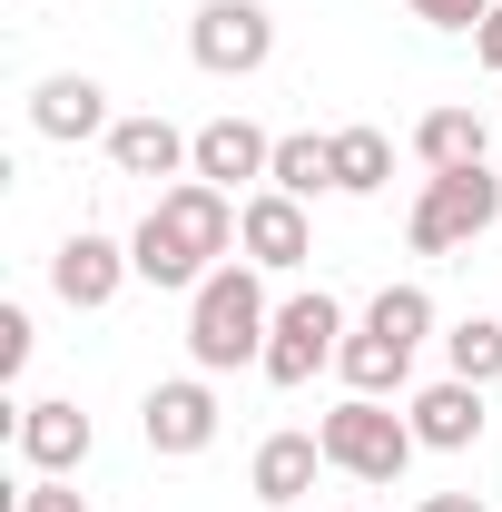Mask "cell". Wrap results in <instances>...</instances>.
<instances>
[{
  "instance_id": "1",
  "label": "cell",
  "mask_w": 502,
  "mask_h": 512,
  "mask_svg": "<svg viewBox=\"0 0 502 512\" xmlns=\"http://www.w3.org/2000/svg\"><path fill=\"white\" fill-rule=\"evenodd\" d=\"M266 325H276L266 276H256L247 256H227V266L188 296V355H197V375H237V365H256V355H266Z\"/></svg>"
},
{
  "instance_id": "2",
  "label": "cell",
  "mask_w": 502,
  "mask_h": 512,
  "mask_svg": "<svg viewBox=\"0 0 502 512\" xmlns=\"http://www.w3.org/2000/svg\"><path fill=\"white\" fill-rule=\"evenodd\" d=\"M315 434H325V463L355 473V483H404V463L424 453V444H414V424H404L384 394H345Z\"/></svg>"
},
{
  "instance_id": "3",
  "label": "cell",
  "mask_w": 502,
  "mask_h": 512,
  "mask_svg": "<svg viewBox=\"0 0 502 512\" xmlns=\"http://www.w3.org/2000/svg\"><path fill=\"white\" fill-rule=\"evenodd\" d=\"M493 227H502V178L493 168H443V178H424L414 217H404L414 256H453V247H473V237H493Z\"/></svg>"
},
{
  "instance_id": "4",
  "label": "cell",
  "mask_w": 502,
  "mask_h": 512,
  "mask_svg": "<svg viewBox=\"0 0 502 512\" xmlns=\"http://www.w3.org/2000/svg\"><path fill=\"white\" fill-rule=\"evenodd\" d=\"M345 355V306L325 296V286H296L286 306H276V325H266V355H256V375L266 384H315V365H335Z\"/></svg>"
},
{
  "instance_id": "5",
  "label": "cell",
  "mask_w": 502,
  "mask_h": 512,
  "mask_svg": "<svg viewBox=\"0 0 502 512\" xmlns=\"http://www.w3.org/2000/svg\"><path fill=\"white\" fill-rule=\"evenodd\" d=\"M188 60L207 69V79H256V69L276 60V20H266V0H197Z\"/></svg>"
},
{
  "instance_id": "6",
  "label": "cell",
  "mask_w": 502,
  "mask_h": 512,
  "mask_svg": "<svg viewBox=\"0 0 502 512\" xmlns=\"http://www.w3.org/2000/svg\"><path fill=\"white\" fill-rule=\"evenodd\" d=\"M237 207H247V197L207 188V178H168L148 217H158V227H168V237H178V247H188L207 276H217V266H227V247H237Z\"/></svg>"
},
{
  "instance_id": "7",
  "label": "cell",
  "mask_w": 502,
  "mask_h": 512,
  "mask_svg": "<svg viewBox=\"0 0 502 512\" xmlns=\"http://www.w3.org/2000/svg\"><path fill=\"white\" fill-rule=\"evenodd\" d=\"M138 434H148V453H168V463L207 453V444H217V384H207V375H168V384H148V404H138Z\"/></svg>"
},
{
  "instance_id": "8",
  "label": "cell",
  "mask_w": 502,
  "mask_h": 512,
  "mask_svg": "<svg viewBox=\"0 0 502 512\" xmlns=\"http://www.w3.org/2000/svg\"><path fill=\"white\" fill-rule=\"evenodd\" d=\"M237 256H247L256 276H296V266L315 256L306 197H286V188H256L247 207H237Z\"/></svg>"
},
{
  "instance_id": "9",
  "label": "cell",
  "mask_w": 502,
  "mask_h": 512,
  "mask_svg": "<svg viewBox=\"0 0 502 512\" xmlns=\"http://www.w3.org/2000/svg\"><path fill=\"white\" fill-rule=\"evenodd\" d=\"M128 276H138V266H128V247H119V237H99V227L60 237V256H50V296H60V306H79V316L119 306Z\"/></svg>"
},
{
  "instance_id": "10",
  "label": "cell",
  "mask_w": 502,
  "mask_h": 512,
  "mask_svg": "<svg viewBox=\"0 0 502 512\" xmlns=\"http://www.w3.org/2000/svg\"><path fill=\"white\" fill-rule=\"evenodd\" d=\"M10 444H20V463H30V473H79L99 434H89V414H79V404H60V394H30V404L10 414Z\"/></svg>"
},
{
  "instance_id": "11",
  "label": "cell",
  "mask_w": 502,
  "mask_h": 512,
  "mask_svg": "<svg viewBox=\"0 0 502 512\" xmlns=\"http://www.w3.org/2000/svg\"><path fill=\"white\" fill-rule=\"evenodd\" d=\"M30 128L40 138H60V148H79V138H109V89L89 79V69H50L40 89H30Z\"/></svg>"
},
{
  "instance_id": "12",
  "label": "cell",
  "mask_w": 502,
  "mask_h": 512,
  "mask_svg": "<svg viewBox=\"0 0 502 512\" xmlns=\"http://www.w3.org/2000/svg\"><path fill=\"white\" fill-rule=\"evenodd\" d=\"M404 424H414L424 453H473V444H483V384H463V375L424 384V394L404 404Z\"/></svg>"
},
{
  "instance_id": "13",
  "label": "cell",
  "mask_w": 502,
  "mask_h": 512,
  "mask_svg": "<svg viewBox=\"0 0 502 512\" xmlns=\"http://www.w3.org/2000/svg\"><path fill=\"white\" fill-rule=\"evenodd\" d=\"M266 158H276V138H266V128L256 119H207L197 128V158H188V178H207V188H256V178H266Z\"/></svg>"
},
{
  "instance_id": "14",
  "label": "cell",
  "mask_w": 502,
  "mask_h": 512,
  "mask_svg": "<svg viewBox=\"0 0 502 512\" xmlns=\"http://www.w3.org/2000/svg\"><path fill=\"white\" fill-rule=\"evenodd\" d=\"M315 473H335V463H325V434H266L256 463H247V493L266 512H286V503H306V493H315Z\"/></svg>"
},
{
  "instance_id": "15",
  "label": "cell",
  "mask_w": 502,
  "mask_h": 512,
  "mask_svg": "<svg viewBox=\"0 0 502 512\" xmlns=\"http://www.w3.org/2000/svg\"><path fill=\"white\" fill-rule=\"evenodd\" d=\"M99 148H109V168H119V178H178V168L197 158V138H178V128L158 119V109L119 119L109 138H99Z\"/></svg>"
},
{
  "instance_id": "16",
  "label": "cell",
  "mask_w": 502,
  "mask_h": 512,
  "mask_svg": "<svg viewBox=\"0 0 502 512\" xmlns=\"http://www.w3.org/2000/svg\"><path fill=\"white\" fill-rule=\"evenodd\" d=\"M335 375H345V394H404V375H414V345H404V335H384V325H345V355H335Z\"/></svg>"
},
{
  "instance_id": "17",
  "label": "cell",
  "mask_w": 502,
  "mask_h": 512,
  "mask_svg": "<svg viewBox=\"0 0 502 512\" xmlns=\"http://www.w3.org/2000/svg\"><path fill=\"white\" fill-rule=\"evenodd\" d=\"M483 148H493L483 109H424V119H414V158H424V178H443V168H483Z\"/></svg>"
},
{
  "instance_id": "18",
  "label": "cell",
  "mask_w": 502,
  "mask_h": 512,
  "mask_svg": "<svg viewBox=\"0 0 502 512\" xmlns=\"http://www.w3.org/2000/svg\"><path fill=\"white\" fill-rule=\"evenodd\" d=\"M394 188V138L384 128H335V197H384Z\"/></svg>"
},
{
  "instance_id": "19",
  "label": "cell",
  "mask_w": 502,
  "mask_h": 512,
  "mask_svg": "<svg viewBox=\"0 0 502 512\" xmlns=\"http://www.w3.org/2000/svg\"><path fill=\"white\" fill-rule=\"evenodd\" d=\"M266 188H286V197H325V188H335V138H315V128L276 138V158H266Z\"/></svg>"
},
{
  "instance_id": "20",
  "label": "cell",
  "mask_w": 502,
  "mask_h": 512,
  "mask_svg": "<svg viewBox=\"0 0 502 512\" xmlns=\"http://www.w3.org/2000/svg\"><path fill=\"white\" fill-rule=\"evenodd\" d=\"M443 375L463 384H502V316H463L443 335Z\"/></svg>"
},
{
  "instance_id": "21",
  "label": "cell",
  "mask_w": 502,
  "mask_h": 512,
  "mask_svg": "<svg viewBox=\"0 0 502 512\" xmlns=\"http://www.w3.org/2000/svg\"><path fill=\"white\" fill-rule=\"evenodd\" d=\"M365 325L404 335V345H424V335H434V296H424V286H384L375 306H365Z\"/></svg>"
},
{
  "instance_id": "22",
  "label": "cell",
  "mask_w": 502,
  "mask_h": 512,
  "mask_svg": "<svg viewBox=\"0 0 502 512\" xmlns=\"http://www.w3.org/2000/svg\"><path fill=\"white\" fill-rule=\"evenodd\" d=\"M10 512H89V493H79L69 473H30V483H20V503H10Z\"/></svg>"
},
{
  "instance_id": "23",
  "label": "cell",
  "mask_w": 502,
  "mask_h": 512,
  "mask_svg": "<svg viewBox=\"0 0 502 512\" xmlns=\"http://www.w3.org/2000/svg\"><path fill=\"white\" fill-rule=\"evenodd\" d=\"M404 10H414L424 30H483V20H493L502 0H404Z\"/></svg>"
},
{
  "instance_id": "24",
  "label": "cell",
  "mask_w": 502,
  "mask_h": 512,
  "mask_svg": "<svg viewBox=\"0 0 502 512\" xmlns=\"http://www.w3.org/2000/svg\"><path fill=\"white\" fill-rule=\"evenodd\" d=\"M30 345H40V335H30V306H0V375H20Z\"/></svg>"
},
{
  "instance_id": "25",
  "label": "cell",
  "mask_w": 502,
  "mask_h": 512,
  "mask_svg": "<svg viewBox=\"0 0 502 512\" xmlns=\"http://www.w3.org/2000/svg\"><path fill=\"white\" fill-rule=\"evenodd\" d=\"M473 60H483V69H493V79H502V10H493V20H483V30H473Z\"/></svg>"
},
{
  "instance_id": "26",
  "label": "cell",
  "mask_w": 502,
  "mask_h": 512,
  "mask_svg": "<svg viewBox=\"0 0 502 512\" xmlns=\"http://www.w3.org/2000/svg\"><path fill=\"white\" fill-rule=\"evenodd\" d=\"M414 512H493V503H483V493H424Z\"/></svg>"
},
{
  "instance_id": "27",
  "label": "cell",
  "mask_w": 502,
  "mask_h": 512,
  "mask_svg": "<svg viewBox=\"0 0 502 512\" xmlns=\"http://www.w3.org/2000/svg\"><path fill=\"white\" fill-rule=\"evenodd\" d=\"M335 512H365V503H335Z\"/></svg>"
}]
</instances>
